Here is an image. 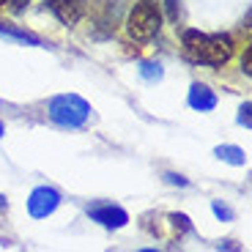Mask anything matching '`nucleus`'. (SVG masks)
<instances>
[{"label":"nucleus","mask_w":252,"mask_h":252,"mask_svg":"<svg viewBox=\"0 0 252 252\" xmlns=\"http://www.w3.org/2000/svg\"><path fill=\"white\" fill-rule=\"evenodd\" d=\"M217 157L225 159V162H230V164H244L247 162L244 151H241V148H233V145H222V148H217Z\"/></svg>","instance_id":"6e6552de"},{"label":"nucleus","mask_w":252,"mask_h":252,"mask_svg":"<svg viewBox=\"0 0 252 252\" xmlns=\"http://www.w3.org/2000/svg\"><path fill=\"white\" fill-rule=\"evenodd\" d=\"M181 47L187 61L197 66H222L233 55V38L227 33H200V31H184Z\"/></svg>","instance_id":"f257e3e1"},{"label":"nucleus","mask_w":252,"mask_h":252,"mask_svg":"<svg viewBox=\"0 0 252 252\" xmlns=\"http://www.w3.org/2000/svg\"><path fill=\"white\" fill-rule=\"evenodd\" d=\"M214 214H217V217H225V220H230V217H233L225 206H220V203H214Z\"/></svg>","instance_id":"9b49d317"},{"label":"nucleus","mask_w":252,"mask_h":252,"mask_svg":"<svg viewBox=\"0 0 252 252\" xmlns=\"http://www.w3.org/2000/svg\"><path fill=\"white\" fill-rule=\"evenodd\" d=\"M0 134H3V124H0Z\"/></svg>","instance_id":"dca6fc26"},{"label":"nucleus","mask_w":252,"mask_h":252,"mask_svg":"<svg viewBox=\"0 0 252 252\" xmlns=\"http://www.w3.org/2000/svg\"><path fill=\"white\" fill-rule=\"evenodd\" d=\"M189 107H192V110H200V113H208V110H214V107H217V96H214V91H208L206 85L195 82V85H192V91H189Z\"/></svg>","instance_id":"0eeeda50"},{"label":"nucleus","mask_w":252,"mask_h":252,"mask_svg":"<svg viewBox=\"0 0 252 252\" xmlns=\"http://www.w3.org/2000/svg\"><path fill=\"white\" fill-rule=\"evenodd\" d=\"M44 3L50 6V11L61 19L63 25H69V28L77 25L82 19V11H85L82 0H44Z\"/></svg>","instance_id":"423d86ee"},{"label":"nucleus","mask_w":252,"mask_h":252,"mask_svg":"<svg viewBox=\"0 0 252 252\" xmlns=\"http://www.w3.org/2000/svg\"><path fill=\"white\" fill-rule=\"evenodd\" d=\"M162 28V14H159L154 0H140L126 17V33L134 41H151Z\"/></svg>","instance_id":"f03ea898"},{"label":"nucleus","mask_w":252,"mask_h":252,"mask_svg":"<svg viewBox=\"0 0 252 252\" xmlns=\"http://www.w3.org/2000/svg\"><path fill=\"white\" fill-rule=\"evenodd\" d=\"M0 31H3V25H0ZM11 33V36H17V38H25V41H33V44H36V38L33 36H25V33H17V31H8Z\"/></svg>","instance_id":"ddd939ff"},{"label":"nucleus","mask_w":252,"mask_h":252,"mask_svg":"<svg viewBox=\"0 0 252 252\" xmlns=\"http://www.w3.org/2000/svg\"><path fill=\"white\" fill-rule=\"evenodd\" d=\"M47 110H50V118L55 121V124L69 126V129L82 126L85 121H88V115H91L88 101H82L80 96H74V94L55 96V99L50 101V107H47Z\"/></svg>","instance_id":"7ed1b4c3"},{"label":"nucleus","mask_w":252,"mask_h":252,"mask_svg":"<svg viewBox=\"0 0 252 252\" xmlns=\"http://www.w3.org/2000/svg\"><path fill=\"white\" fill-rule=\"evenodd\" d=\"M167 181H170V184H181V187H187V178H181V176H173V173L167 176Z\"/></svg>","instance_id":"4468645a"},{"label":"nucleus","mask_w":252,"mask_h":252,"mask_svg":"<svg viewBox=\"0 0 252 252\" xmlns=\"http://www.w3.org/2000/svg\"><path fill=\"white\" fill-rule=\"evenodd\" d=\"M58 203H61V195H58L55 189L38 187L31 195V200H28V211H31L36 220H44L47 214H52V211L58 208Z\"/></svg>","instance_id":"39448f33"},{"label":"nucleus","mask_w":252,"mask_h":252,"mask_svg":"<svg viewBox=\"0 0 252 252\" xmlns=\"http://www.w3.org/2000/svg\"><path fill=\"white\" fill-rule=\"evenodd\" d=\"M0 208H6V197L0 195Z\"/></svg>","instance_id":"2eb2a0df"},{"label":"nucleus","mask_w":252,"mask_h":252,"mask_svg":"<svg viewBox=\"0 0 252 252\" xmlns=\"http://www.w3.org/2000/svg\"><path fill=\"white\" fill-rule=\"evenodd\" d=\"M164 8H167V17L173 22H178V14H181V0H164Z\"/></svg>","instance_id":"1a4fd4ad"},{"label":"nucleus","mask_w":252,"mask_h":252,"mask_svg":"<svg viewBox=\"0 0 252 252\" xmlns=\"http://www.w3.org/2000/svg\"><path fill=\"white\" fill-rule=\"evenodd\" d=\"M239 121L244 126H250V104H244V107H241V115H239Z\"/></svg>","instance_id":"f8f14e48"},{"label":"nucleus","mask_w":252,"mask_h":252,"mask_svg":"<svg viewBox=\"0 0 252 252\" xmlns=\"http://www.w3.org/2000/svg\"><path fill=\"white\" fill-rule=\"evenodd\" d=\"M88 217L104 227H124L129 222V214L121 206H113V203H94V206H88Z\"/></svg>","instance_id":"20e7f679"},{"label":"nucleus","mask_w":252,"mask_h":252,"mask_svg":"<svg viewBox=\"0 0 252 252\" xmlns=\"http://www.w3.org/2000/svg\"><path fill=\"white\" fill-rule=\"evenodd\" d=\"M143 77H148V80H154V77H162V66H159V63H145L143 66Z\"/></svg>","instance_id":"9d476101"}]
</instances>
